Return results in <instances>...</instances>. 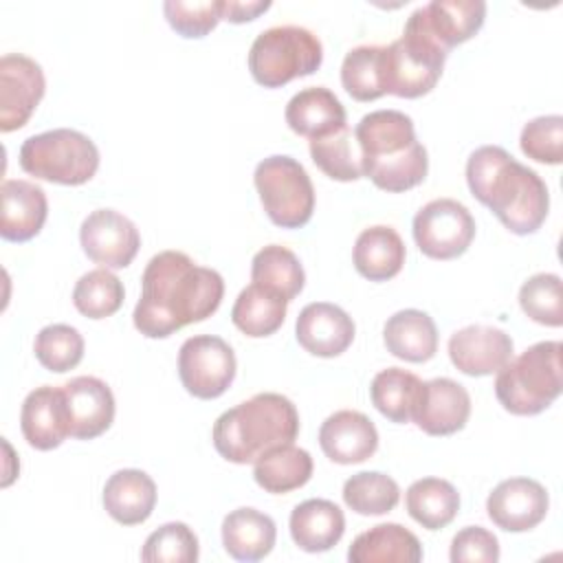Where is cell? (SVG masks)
I'll return each mask as SVG.
<instances>
[{
  "label": "cell",
  "mask_w": 563,
  "mask_h": 563,
  "mask_svg": "<svg viewBox=\"0 0 563 563\" xmlns=\"http://www.w3.org/2000/svg\"><path fill=\"white\" fill-rule=\"evenodd\" d=\"M222 295L224 279L218 271L198 266L180 251H161L143 271L141 299L132 321L143 336L165 339L211 317L220 308Z\"/></svg>",
  "instance_id": "obj_1"
},
{
  "label": "cell",
  "mask_w": 563,
  "mask_h": 563,
  "mask_svg": "<svg viewBox=\"0 0 563 563\" xmlns=\"http://www.w3.org/2000/svg\"><path fill=\"white\" fill-rule=\"evenodd\" d=\"M466 183L471 194L515 235L534 233L548 218V185L499 145H482L468 156Z\"/></svg>",
  "instance_id": "obj_2"
},
{
  "label": "cell",
  "mask_w": 563,
  "mask_h": 563,
  "mask_svg": "<svg viewBox=\"0 0 563 563\" xmlns=\"http://www.w3.org/2000/svg\"><path fill=\"white\" fill-rule=\"evenodd\" d=\"M354 139L361 152L363 176L378 189L400 194L418 187L427 178V150L416 139L409 114L400 110H374L356 123Z\"/></svg>",
  "instance_id": "obj_3"
},
{
  "label": "cell",
  "mask_w": 563,
  "mask_h": 563,
  "mask_svg": "<svg viewBox=\"0 0 563 563\" xmlns=\"http://www.w3.org/2000/svg\"><path fill=\"white\" fill-rule=\"evenodd\" d=\"M299 433V413L290 398L264 391L227 409L213 422L216 451L233 464H251L273 446L290 444Z\"/></svg>",
  "instance_id": "obj_4"
},
{
  "label": "cell",
  "mask_w": 563,
  "mask_h": 563,
  "mask_svg": "<svg viewBox=\"0 0 563 563\" xmlns=\"http://www.w3.org/2000/svg\"><path fill=\"white\" fill-rule=\"evenodd\" d=\"M561 394V341H539L510 358L495 378V396L515 416H537Z\"/></svg>",
  "instance_id": "obj_5"
},
{
  "label": "cell",
  "mask_w": 563,
  "mask_h": 563,
  "mask_svg": "<svg viewBox=\"0 0 563 563\" xmlns=\"http://www.w3.org/2000/svg\"><path fill=\"white\" fill-rule=\"evenodd\" d=\"M323 62L321 40L306 26L282 24L262 31L249 51V70L264 88H282L308 77Z\"/></svg>",
  "instance_id": "obj_6"
},
{
  "label": "cell",
  "mask_w": 563,
  "mask_h": 563,
  "mask_svg": "<svg viewBox=\"0 0 563 563\" xmlns=\"http://www.w3.org/2000/svg\"><path fill=\"white\" fill-rule=\"evenodd\" d=\"M20 167L57 185H84L99 169V150L86 134L57 128L29 136L20 147Z\"/></svg>",
  "instance_id": "obj_7"
},
{
  "label": "cell",
  "mask_w": 563,
  "mask_h": 563,
  "mask_svg": "<svg viewBox=\"0 0 563 563\" xmlns=\"http://www.w3.org/2000/svg\"><path fill=\"white\" fill-rule=\"evenodd\" d=\"M253 183L273 224L282 229H299L310 222L314 211V187L299 161L286 154H273L257 163Z\"/></svg>",
  "instance_id": "obj_8"
},
{
  "label": "cell",
  "mask_w": 563,
  "mask_h": 563,
  "mask_svg": "<svg viewBox=\"0 0 563 563\" xmlns=\"http://www.w3.org/2000/svg\"><path fill=\"white\" fill-rule=\"evenodd\" d=\"M446 51L405 24L402 35L385 46V88L389 95L416 99L431 92L442 75Z\"/></svg>",
  "instance_id": "obj_9"
},
{
  "label": "cell",
  "mask_w": 563,
  "mask_h": 563,
  "mask_svg": "<svg viewBox=\"0 0 563 563\" xmlns=\"http://www.w3.org/2000/svg\"><path fill=\"white\" fill-rule=\"evenodd\" d=\"M235 354L231 345L213 334L189 336L178 350V376L183 387L200 398L222 396L235 378Z\"/></svg>",
  "instance_id": "obj_10"
},
{
  "label": "cell",
  "mask_w": 563,
  "mask_h": 563,
  "mask_svg": "<svg viewBox=\"0 0 563 563\" xmlns=\"http://www.w3.org/2000/svg\"><path fill=\"white\" fill-rule=\"evenodd\" d=\"M411 231L422 255L431 260H455L471 246L475 220L462 202L438 198L413 216Z\"/></svg>",
  "instance_id": "obj_11"
},
{
  "label": "cell",
  "mask_w": 563,
  "mask_h": 563,
  "mask_svg": "<svg viewBox=\"0 0 563 563\" xmlns=\"http://www.w3.org/2000/svg\"><path fill=\"white\" fill-rule=\"evenodd\" d=\"M79 242L95 264L125 268L139 253L141 233L128 216L114 209H95L81 222Z\"/></svg>",
  "instance_id": "obj_12"
},
{
  "label": "cell",
  "mask_w": 563,
  "mask_h": 563,
  "mask_svg": "<svg viewBox=\"0 0 563 563\" xmlns=\"http://www.w3.org/2000/svg\"><path fill=\"white\" fill-rule=\"evenodd\" d=\"M46 90L42 66L22 55L7 53L0 59V130L13 132L26 125Z\"/></svg>",
  "instance_id": "obj_13"
},
{
  "label": "cell",
  "mask_w": 563,
  "mask_h": 563,
  "mask_svg": "<svg viewBox=\"0 0 563 563\" xmlns=\"http://www.w3.org/2000/svg\"><path fill=\"white\" fill-rule=\"evenodd\" d=\"M486 2L484 0H431L418 7L407 24L416 26L442 51H451L457 44L468 42L484 26Z\"/></svg>",
  "instance_id": "obj_14"
},
{
  "label": "cell",
  "mask_w": 563,
  "mask_h": 563,
  "mask_svg": "<svg viewBox=\"0 0 563 563\" xmlns=\"http://www.w3.org/2000/svg\"><path fill=\"white\" fill-rule=\"evenodd\" d=\"M550 508L548 490L530 477H510L499 482L488 499L490 521L506 532H526L539 526Z\"/></svg>",
  "instance_id": "obj_15"
},
{
  "label": "cell",
  "mask_w": 563,
  "mask_h": 563,
  "mask_svg": "<svg viewBox=\"0 0 563 563\" xmlns=\"http://www.w3.org/2000/svg\"><path fill=\"white\" fill-rule=\"evenodd\" d=\"M510 334L493 325H466L451 334L449 358L466 376H488L512 358Z\"/></svg>",
  "instance_id": "obj_16"
},
{
  "label": "cell",
  "mask_w": 563,
  "mask_h": 563,
  "mask_svg": "<svg viewBox=\"0 0 563 563\" xmlns=\"http://www.w3.org/2000/svg\"><path fill=\"white\" fill-rule=\"evenodd\" d=\"M471 416V396L453 378H431L422 385V396L411 422L427 435H451L464 429Z\"/></svg>",
  "instance_id": "obj_17"
},
{
  "label": "cell",
  "mask_w": 563,
  "mask_h": 563,
  "mask_svg": "<svg viewBox=\"0 0 563 563\" xmlns=\"http://www.w3.org/2000/svg\"><path fill=\"white\" fill-rule=\"evenodd\" d=\"M20 429L33 449H57L70 435V416L64 389L42 385L29 391L20 411Z\"/></svg>",
  "instance_id": "obj_18"
},
{
  "label": "cell",
  "mask_w": 563,
  "mask_h": 563,
  "mask_svg": "<svg viewBox=\"0 0 563 563\" xmlns=\"http://www.w3.org/2000/svg\"><path fill=\"white\" fill-rule=\"evenodd\" d=\"M354 321L352 317L328 301H312L301 308L295 334L299 345L321 358H332L343 354L354 341Z\"/></svg>",
  "instance_id": "obj_19"
},
{
  "label": "cell",
  "mask_w": 563,
  "mask_h": 563,
  "mask_svg": "<svg viewBox=\"0 0 563 563\" xmlns=\"http://www.w3.org/2000/svg\"><path fill=\"white\" fill-rule=\"evenodd\" d=\"M70 416V438L92 440L114 420L112 389L97 376H75L62 385Z\"/></svg>",
  "instance_id": "obj_20"
},
{
  "label": "cell",
  "mask_w": 563,
  "mask_h": 563,
  "mask_svg": "<svg viewBox=\"0 0 563 563\" xmlns=\"http://www.w3.org/2000/svg\"><path fill=\"white\" fill-rule=\"evenodd\" d=\"M319 444L328 460L336 464H358L376 453L378 431L365 413L341 409L323 420Z\"/></svg>",
  "instance_id": "obj_21"
},
{
  "label": "cell",
  "mask_w": 563,
  "mask_h": 563,
  "mask_svg": "<svg viewBox=\"0 0 563 563\" xmlns=\"http://www.w3.org/2000/svg\"><path fill=\"white\" fill-rule=\"evenodd\" d=\"M0 235L7 242H29L35 238L48 216V200L40 185L22 178L2 183Z\"/></svg>",
  "instance_id": "obj_22"
},
{
  "label": "cell",
  "mask_w": 563,
  "mask_h": 563,
  "mask_svg": "<svg viewBox=\"0 0 563 563\" xmlns=\"http://www.w3.org/2000/svg\"><path fill=\"white\" fill-rule=\"evenodd\" d=\"M156 506V484L139 468L112 473L103 486V508L121 526H139Z\"/></svg>",
  "instance_id": "obj_23"
},
{
  "label": "cell",
  "mask_w": 563,
  "mask_h": 563,
  "mask_svg": "<svg viewBox=\"0 0 563 563\" xmlns=\"http://www.w3.org/2000/svg\"><path fill=\"white\" fill-rule=\"evenodd\" d=\"M284 117L295 134L310 141L347 125L343 103L332 90L323 86H310L292 95L286 103Z\"/></svg>",
  "instance_id": "obj_24"
},
{
  "label": "cell",
  "mask_w": 563,
  "mask_h": 563,
  "mask_svg": "<svg viewBox=\"0 0 563 563\" xmlns=\"http://www.w3.org/2000/svg\"><path fill=\"white\" fill-rule=\"evenodd\" d=\"M345 532V515L330 499H306L290 512V537L303 552H328Z\"/></svg>",
  "instance_id": "obj_25"
},
{
  "label": "cell",
  "mask_w": 563,
  "mask_h": 563,
  "mask_svg": "<svg viewBox=\"0 0 563 563\" xmlns=\"http://www.w3.org/2000/svg\"><path fill=\"white\" fill-rule=\"evenodd\" d=\"M387 352L400 361L424 363L438 352V330L433 319L416 308L394 312L383 328Z\"/></svg>",
  "instance_id": "obj_26"
},
{
  "label": "cell",
  "mask_w": 563,
  "mask_h": 563,
  "mask_svg": "<svg viewBox=\"0 0 563 563\" xmlns=\"http://www.w3.org/2000/svg\"><path fill=\"white\" fill-rule=\"evenodd\" d=\"M422 545L418 537L400 523H378L361 532L350 550V563H418Z\"/></svg>",
  "instance_id": "obj_27"
},
{
  "label": "cell",
  "mask_w": 563,
  "mask_h": 563,
  "mask_svg": "<svg viewBox=\"0 0 563 563\" xmlns=\"http://www.w3.org/2000/svg\"><path fill=\"white\" fill-rule=\"evenodd\" d=\"M277 539L275 521L255 508H235L222 519V545L238 561L264 559Z\"/></svg>",
  "instance_id": "obj_28"
},
{
  "label": "cell",
  "mask_w": 563,
  "mask_h": 563,
  "mask_svg": "<svg viewBox=\"0 0 563 563\" xmlns=\"http://www.w3.org/2000/svg\"><path fill=\"white\" fill-rule=\"evenodd\" d=\"M405 255L402 238L396 229L385 224L363 229L352 251L356 271L369 282H387L396 277L405 264Z\"/></svg>",
  "instance_id": "obj_29"
},
{
  "label": "cell",
  "mask_w": 563,
  "mask_h": 563,
  "mask_svg": "<svg viewBox=\"0 0 563 563\" xmlns=\"http://www.w3.org/2000/svg\"><path fill=\"white\" fill-rule=\"evenodd\" d=\"M253 477L260 488L273 495H284L301 488L312 477V457L306 449L290 444L273 446L253 462Z\"/></svg>",
  "instance_id": "obj_30"
},
{
  "label": "cell",
  "mask_w": 563,
  "mask_h": 563,
  "mask_svg": "<svg viewBox=\"0 0 563 563\" xmlns=\"http://www.w3.org/2000/svg\"><path fill=\"white\" fill-rule=\"evenodd\" d=\"M286 310H288V301L279 292L251 282L238 295L231 308V321L246 336L262 339V336H271L282 328L286 319Z\"/></svg>",
  "instance_id": "obj_31"
},
{
  "label": "cell",
  "mask_w": 563,
  "mask_h": 563,
  "mask_svg": "<svg viewBox=\"0 0 563 563\" xmlns=\"http://www.w3.org/2000/svg\"><path fill=\"white\" fill-rule=\"evenodd\" d=\"M407 512L427 530L449 526L460 510V495L455 486L440 477L416 479L405 495Z\"/></svg>",
  "instance_id": "obj_32"
},
{
  "label": "cell",
  "mask_w": 563,
  "mask_h": 563,
  "mask_svg": "<svg viewBox=\"0 0 563 563\" xmlns=\"http://www.w3.org/2000/svg\"><path fill=\"white\" fill-rule=\"evenodd\" d=\"M422 380L400 367L378 372L369 385L372 405L391 422H411L418 400L422 396Z\"/></svg>",
  "instance_id": "obj_33"
},
{
  "label": "cell",
  "mask_w": 563,
  "mask_h": 563,
  "mask_svg": "<svg viewBox=\"0 0 563 563\" xmlns=\"http://www.w3.org/2000/svg\"><path fill=\"white\" fill-rule=\"evenodd\" d=\"M251 279L279 292L286 301H292L303 290L306 273L299 257L290 249L268 244L253 255Z\"/></svg>",
  "instance_id": "obj_34"
},
{
  "label": "cell",
  "mask_w": 563,
  "mask_h": 563,
  "mask_svg": "<svg viewBox=\"0 0 563 563\" xmlns=\"http://www.w3.org/2000/svg\"><path fill=\"white\" fill-rule=\"evenodd\" d=\"M341 84L356 101H374L387 95L385 46L365 44L347 51L341 64Z\"/></svg>",
  "instance_id": "obj_35"
},
{
  "label": "cell",
  "mask_w": 563,
  "mask_h": 563,
  "mask_svg": "<svg viewBox=\"0 0 563 563\" xmlns=\"http://www.w3.org/2000/svg\"><path fill=\"white\" fill-rule=\"evenodd\" d=\"M310 158L312 163L332 180L350 183L363 176L361 169V152L354 139V132L343 125L321 139L310 141Z\"/></svg>",
  "instance_id": "obj_36"
},
{
  "label": "cell",
  "mask_w": 563,
  "mask_h": 563,
  "mask_svg": "<svg viewBox=\"0 0 563 563\" xmlns=\"http://www.w3.org/2000/svg\"><path fill=\"white\" fill-rule=\"evenodd\" d=\"M125 297L121 279L108 268H95L84 273L73 288L75 308L88 319H106L114 314Z\"/></svg>",
  "instance_id": "obj_37"
},
{
  "label": "cell",
  "mask_w": 563,
  "mask_h": 563,
  "mask_svg": "<svg viewBox=\"0 0 563 563\" xmlns=\"http://www.w3.org/2000/svg\"><path fill=\"white\" fill-rule=\"evenodd\" d=\"M398 499V484L378 471H361L343 484V501L358 515H385L396 508Z\"/></svg>",
  "instance_id": "obj_38"
},
{
  "label": "cell",
  "mask_w": 563,
  "mask_h": 563,
  "mask_svg": "<svg viewBox=\"0 0 563 563\" xmlns=\"http://www.w3.org/2000/svg\"><path fill=\"white\" fill-rule=\"evenodd\" d=\"M33 352L42 367L64 374L84 358V336L68 323H51L37 332Z\"/></svg>",
  "instance_id": "obj_39"
},
{
  "label": "cell",
  "mask_w": 563,
  "mask_h": 563,
  "mask_svg": "<svg viewBox=\"0 0 563 563\" xmlns=\"http://www.w3.org/2000/svg\"><path fill=\"white\" fill-rule=\"evenodd\" d=\"M521 310L537 323L559 328L563 323L561 277L554 273H537L519 288Z\"/></svg>",
  "instance_id": "obj_40"
},
{
  "label": "cell",
  "mask_w": 563,
  "mask_h": 563,
  "mask_svg": "<svg viewBox=\"0 0 563 563\" xmlns=\"http://www.w3.org/2000/svg\"><path fill=\"white\" fill-rule=\"evenodd\" d=\"M198 554V537L183 521L163 523L145 539L141 550L145 563H196Z\"/></svg>",
  "instance_id": "obj_41"
},
{
  "label": "cell",
  "mask_w": 563,
  "mask_h": 563,
  "mask_svg": "<svg viewBox=\"0 0 563 563\" xmlns=\"http://www.w3.org/2000/svg\"><path fill=\"white\" fill-rule=\"evenodd\" d=\"M163 13L169 26L178 35L198 40L211 33L222 20V0H202V2L167 0L163 4Z\"/></svg>",
  "instance_id": "obj_42"
},
{
  "label": "cell",
  "mask_w": 563,
  "mask_h": 563,
  "mask_svg": "<svg viewBox=\"0 0 563 563\" xmlns=\"http://www.w3.org/2000/svg\"><path fill=\"white\" fill-rule=\"evenodd\" d=\"M521 152L545 165H559L563 161V117L545 114L528 121L519 136Z\"/></svg>",
  "instance_id": "obj_43"
},
{
  "label": "cell",
  "mask_w": 563,
  "mask_h": 563,
  "mask_svg": "<svg viewBox=\"0 0 563 563\" xmlns=\"http://www.w3.org/2000/svg\"><path fill=\"white\" fill-rule=\"evenodd\" d=\"M449 556L453 563H462V561L495 563L499 561V541L490 530L482 526H466L453 537Z\"/></svg>",
  "instance_id": "obj_44"
},
{
  "label": "cell",
  "mask_w": 563,
  "mask_h": 563,
  "mask_svg": "<svg viewBox=\"0 0 563 563\" xmlns=\"http://www.w3.org/2000/svg\"><path fill=\"white\" fill-rule=\"evenodd\" d=\"M271 9L268 0H222V20L233 22V24H242V22H251L257 15H262L264 11Z\"/></svg>",
  "instance_id": "obj_45"
}]
</instances>
